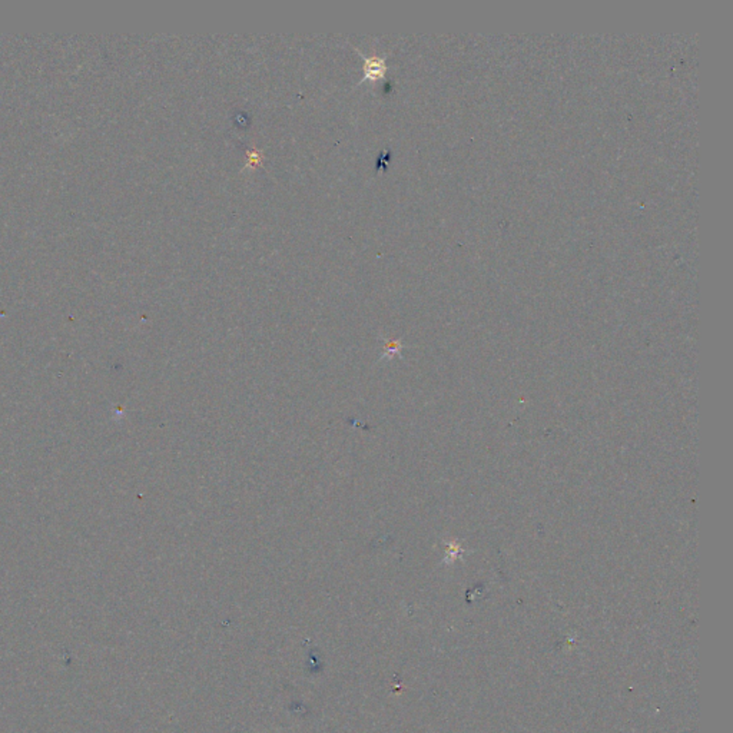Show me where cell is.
I'll return each instance as SVG.
<instances>
[{
	"instance_id": "cell-2",
	"label": "cell",
	"mask_w": 733,
	"mask_h": 733,
	"mask_svg": "<svg viewBox=\"0 0 733 733\" xmlns=\"http://www.w3.org/2000/svg\"><path fill=\"white\" fill-rule=\"evenodd\" d=\"M262 162H263V151L252 148V149L246 151V162H245L244 169L256 168V166L262 165Z\"/></svg>"
},
{
	"instance_id": "cell-3",
	"label": "cell",
	"mask_w": 733,
	"mask_h": 733,
	"mask_svg": "<svg viewBox=\"0 0 733 733\" xmlns=\"http://www.w3.org/2000/svg\"><path fill=\"white\" fill-rule=\"evenodd\" d=\"M399 351H402V344H399V341H388L384 346V353L381 358H392L397 354H399Z\"/></svg>"
},
{
	"instance_id": "cell-1",
	"label": "cell",
	"mask_w": 733,
	"mask_h": 733,
	"mask_svg": "<svg viewBox=\"0 0 733 733\" xmlns=\"http://www.w3.org/2000/svg\"><path fill=\"white\" fill-rule=\"evenodd\" d=\"M358 53L364 59V76H363L361 82H367V81L377 82V81H380L381 78L385 76V72H387L385 57H380V56H377L374 53L371 56H365L360 50H358Z\"/></svg>"
}]
</instances>
